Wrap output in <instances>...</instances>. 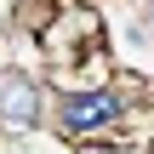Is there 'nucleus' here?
Returning a JSON list of instances; mask_svg holds the SVG:
<instances>
[{
    "mask_svg": "<svg viewBox=\"0 0 154 154\" xmlns=\"http://www.w3.org/2000/svg\"><path fill=\"white\" fill-rule=\"evenodd\" d=\"M40 46L51 51L57 69H91L97 80L109 74V63H103V17L91 6H63L40 29Z\"/></svg>",
    "mask_w": 154,
    "mask_h": 154,
    "instance_id": "nucleus-1",
    "label": "nucleus"
},
{
    "mask_svg": "<svg viewBox=\"0 0 154 154\" xmlns=\"http://www.w3.org/2000/svg\"><path fill=\"white\" fill-rule=\"evenodd\" d=\"M120 97L114 91H103V86H91V91H69L63 103H57V131L69 137V143H91V137H109L114 126H120Z\"/></svg>",
    "mask_w": 154,
    "mask_h": 154,
    "instance_id": "nucleus-2",
    "label": "nucleus"
},
{
    "mask_svg": "<svg viewBox=\"0 0 154 154\" xmlns=\"http://www.w3.org/2000/svg\"><path fill=\"white\" fill-rule=\"evenodd\" d=\"M34 120H40V97H34V86H29L23 74H0V126L23 131V126H34Z\"/></svg>",
    "mask_w": 154,
    "mask_h": 154,
    "instance_id": "nucleus-3",
    "label": "nucleus"
},
{
    "mask_svg": "<svg viewBox=\"0 0 154 154\" xmlns=\"http://www.w3.org/2000/svg\"><path fill=\"white\" fill-rule=\"evenodd\" d=\"M149 23H154V0H149Z\"/></svg>",
    "mask_w": 154,
    "mask_h": 154,
    "instance_id": "nucleus-4",
    "label": "nucleus"
}]
</instances>
